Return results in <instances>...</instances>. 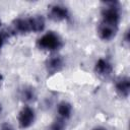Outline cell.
Returning a JSON list of instances; mask_svg holds the SVG:
<instances>
[{"label":"cell","mask_w":130,"mask_h":130,"mask_svg":"<svg viewBox=\"0 0 130 130\" xmlns=\"http://www.w3.org/2000/svg\"><path fill=\"white\" fill-rule=\"evenodd\" d=\"M37 45L41 50L54 52L58 51L63 46V42L59 35L54 31H49L38 40Z\"/></svg>","instance_id":"obj_1"},{"label":"cell","mask_w":130,"mask_h":130,"mask_svg":"<svg viewBox=\"0 0 130 130\" xmlns=\"http://www.w3.org/2000/svg\"><path fill=\"white\" fill-rule=\"evenodd\" d=\"M118 27H119V24L101 20L100 25H99L98 32H99V36H100V38L102 40H104V41H110L113 38H115V36L117 35Z\"/></svg>","instance_id":"obj_2"},{"label":"cell","mask_w":130,"mask_h":130,"mask_svg":"<svg viewBox=\"0 0 130 130\" xmlns=\"http://www.w3.org/2000/svg\"><path fill=\"white\" fill-rule=\"evenodd\" d=\"M35 118H36L35 111L30 107L25 106L19 112V115H18V124H19V126L21 128H28L35 122Z\"/></svg>","instance_id":"obj_3"},{"label":"cell","mask_w":130,"mask_h":130,"mask_svg":"<svg viewBox=\"0 0 130 130\" xmlns=\"http://www.w3.org/2000/svg\"><path fill=\"white\" fill-rule=\"evenodd\" d=\"M49 16L55 21H61L69 17V11L63 5L54 4L49 8Z\"/></svg>","instance_id":"obj_4"},{"label":"cell","mask_w":130,"mask_h":130,"mask_svg":"<svg viewBox=\"0 0 130 130\" xmlns=\"http://www.w3.org/2000/svg\"><path fill=\"white\" fill-rule=\"evenodd\" d=\"M63 66H64L63 58L59 55H52L46 61L47 71L51 74H54V73L60 71L63 68Z\"/></svg>","instance_id":"obj_5"},{"label":"cell","mask_w":130,"mask_h":130,"mask_svg":"<svg viewBox=\"0 0 130 130\" xmlns=\"http://www.w3.org/2000/svg\"><path fill=\"white\" fill-rule=\"evenodd\" d=\"M116 91L122 98H127L130 92V80L127 76L119 77L115 82Z\"/></svg>","instance_id":"obj_6"},{"label":"cell","mask_w":130,"mask_h":130,"mask_svg":"<svg viewBox=\"0 0 130 130\" xmlns=\"http://www.w3.org/2000/svg\"><path fill=\"white\" fill-rule=\"evenodd\" d=\"M94 70H95V73L99 74L100 76H109L113 72V66L108 60L101 58L96 61Z\"/></svg>","instance_id":"obj_7"},{"label":"cell","mask_w":130,"mask_h":130,"mask_svg":"<svg viewBox=\"0 0 130 130\" xmlns=\"http://www.w3.org/2000/svg\"><path fill=\"white\" fill-rule=\"evenodd\" d=\"M57 112H58V116L59 118L63 119V120H67L71 117L72 114V107L69 103L67 102H61L58 105L57 108Z\"/></svg>","instance_id":"obj_8"},{"label":"cell","mask_w":130,"mask_h":130,"mask_svg":"<svg viewBox=\"0 0 130 130\" xmlns=\"http://www.w3.org/2000/svg\"><path fill=\"white\" fill-rule=\"evenodd\" d=\"M19 96L23 102L30 103V102H34L36 100L37 94H36V90L31 86H24L20 89Z\"/></svg>","instance_id":"obj_9"},{"label":"cell","mask_w":130,"mask_h":130,"mask_svg":"<svg viewBox=\"0 0 130 130\" xmlns=\"http://www.w3.org/2000/svg\"><path fill=\"white\" fill-rule=\"evenodd\" d=\"M66 128V124H65V120L61 119V118H57L51 125L50 130H65Z\"/></svg>","instance_id":"obj_10"},{"label":"cell","mask_w":130,"mask_h":130,"mask_svg":"<svg viewBox=\"0 0 130 130\" xmlns=\"http://www.w3.org/2000/svg\"><path fill=\"white\" fill-rule=\"evenodd\" d=\"M0 130H13V128L11 127L10 124L4 123V124H2V125L0 126Z\"/></svg>","instance_id":"obj_11"},{"label":"cell","mask_w":130,"mask_h":130,"mask_svg":"<svg viewBox=\"0 0 130 130\" xmlns=\"http://www.w3.org/2000/svg\"><path fill=\"white\" fill-rule=\"evenodd\" d=\"M4 40H5V36H4L2 32H0V49H1V47L3 46Z\"/></svg>","instance_id":"obj_12"},{"label":"cell","mask_w":130,"mask_h":130,"mask_svg":"<svg viewBox=\"0 0 130 130\" xmlns=\"http://www.w3.org/2000/svg\"><path fill=\"white\" fill-rule=\"evenodd\" d=\"M92 130H107V129H105V128H103V127H95V128L92 129Z\"/></svg>","instance_id":"obj_13"},{"label":"cell","mask_w":130,"mask_h":130,"mask_svg":"<svg viewBox=\"0 0 130 130\" xmlns=\"http://www.w3.org/2000/svg\"><path fill=\"white\" fill-rule=\"evenodd\" d=\"M2 80H3V76H2V74L0 73V85H1V83H2Z\"/></svg>","instance_id":"obj_14"},{"label":"cell","mask_w":130,"mask_h":130,"mask_svg":"<svg viewBox=\"0 0 130 130\" xmlns=\"http://www.w3.org/2000/svg\"><path fill=\"white\" fill-rule=\"evenodd\" d=\"M0 112H1V106H0Z\"/></svg>","instance_id":"obj_15"},{"label":"cell","mask_w":130,"mask_h":130,"mask_svg":"<svg viewBox=\"0 0 130 130\" xmlns=\"http://www.w3.org/2000/svg\"><path fill=\"white\" fill-rule=\"evenodd\" d=\"M0 23H1V21H0Z\"/></svg>","instance_id":"obj_16"}]
</instances>
